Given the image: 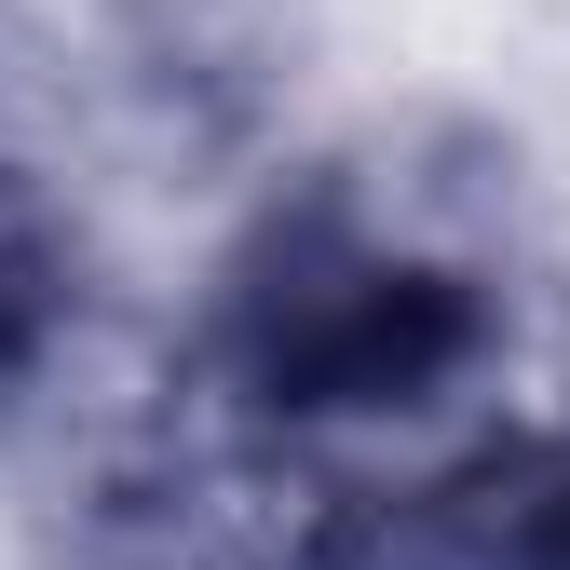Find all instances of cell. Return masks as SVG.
Returning a JSON list of instances; mask_svg holds the SVG:
<instances>
[{
  "mask_svg": "<svg viewBox=\"0 0 570 570\" xmlns=\"http://www.w3.org/2000/svg\"><path fill=\"white\" fill-rule=\"evenodd\" d=\"M489 326V285L435 245H407L394 218H367L353 190H313L232 258L218 285V381L258 421H394L435 407Z\"/></svg>",
  "mask_w": 570,
  "mask_h": 570,
  "instance_id": "cell-1",
  "label": "cell"
},
{
  "mask_svg": "<svg viewBox=\"0 0 570 570\" xmlns=\"http://www.w3.org/2000/svg\"><path fill=\"white\" fill-rule=\"evenodd\" d=\"M340 570H570V449H475L340 543Z\"/></svg>",
  "mask_w": 570,
  "mask_h": 570,
  "instance_id": "cell-2",
  "label": "cell"
},
{
  "mask_svg": "<svg viewBox=\"0 0 570 570\" xmlns=\"http://www.w3.org/2000/svg\"><path fill=\"white\" fill-rule=\"evenodd\" d=\"M41 340H55V258H41V232H28V204L0 190V421H14Z\"/></svg>",
  "mask_w": 570,
  "mask_h": 570,
  "instance_id": "cell-3",
  "label": "cell"
}]
</instances>
